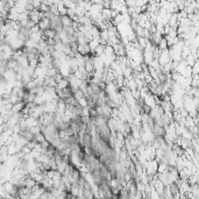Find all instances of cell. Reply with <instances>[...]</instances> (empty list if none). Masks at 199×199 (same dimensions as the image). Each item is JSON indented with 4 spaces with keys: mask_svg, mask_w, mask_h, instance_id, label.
Returning a JSON list of instances; mask_svg holds the SVG:
<instances>
[{
    "mask_svg": "<svg viewBox=\"0 0 199 199\" xmlns=\"http://www.w3.org/2000/svg\"><path fill=\"white\" fill-rule=\"evenodd\" d=\"M159 48L161 50H167V49L169 48V43H168V40H167L165 37H162V40L159 41Z\"/></svg>",
    "mask_w": 199,
    "mask_h": 199,
    "instance_id": "5",
    "label": "cell"
},
{
    "mask_svg": "<svg viewBox=\"0 0 199 199\" xmlns=\"http://www.w3.org/2000/svg\"><path fill=\"white\" fill-rule=\"evenodd\" d=\"M127 7H135L136 6V0H126L125 1Z\"/></svg>",
    "mask_w": 199,
    "mask_h": 199,
    "instance_id": "6",
    "label": "cell"
},
{
    "mask_svg": "<svg viewBox=\"0 0 199 199\" xmlns=\"http://www.w3.org/2000/svg\"><path fill=\"white\" fill-rule=\"evenodd\" d=\"M57 7H58V12H59V15H61V16L68 15V8H66L65 5L63 4V1L58 2V4H57Z\"/></svg>",
    "mask_w": 199,
    "mask_h": 199,
    "instance_id": "3",
    "label": "cell"
},
{
    "mask_svg": "<svg viewBox=\"0 0 199 199\" xmlns=\"http://www.w3.org/2000/svg\"><path fill=\"white\" fill-rule=\"evenodd\" d=\"M14 1H15V2H16V1H19V0H14Z\"/></svg>",
    "mask_w": 199,
    "mask_h": 199,
    "instance_id": "8",
    "label": "cell"
},
{
    "mask_svg": "<svg viewBox=\"0 0 199 199\" xmlns=\"http://www.w3.org/2000/svg\"><path fill=\"white\" fill-rule=\"evenodd\" d=\"M62 19V25H63V28H68V27H72V22L73 20L69 16V15H64V16H61Z\"/></svg>",
    "mask_w": 199,
    "mask_h": 199,
    "instance_id": "2",
    "label": "cell"
},
{
    "mask_svg": "<svg viewBox=\"0 0 199 199\" xmlns=\"http://www.w3.org/2000/svg\"><path fill=\"white\" fill-rule=\"evenodd\" d=\"M39 26L42 30H46V29H49L51 27V19L48 18V16H43L41 19V21L39 22Z\"/></svg>",
    "mask_w": 199,
    "mask_h": 199,
    "instance_id": "1",
    "label": "cell"
},
{
    "mask_svg": "<svg viewBox=\"0 0 199 199\" xmlns=\"http://www.w3.org/2000/svg\"><path fill=\"white\" fill-rule=\"evenodd\" d=\"M69 85H70V83H69L68 77H66V78H63L61 82H58V83H57V87H58L59 90H64V89H66Z\"/></svg>",
    "mask_w": 199,
    "mask_h": 199,
    "instance_id": "4",
    "label": "cell"
},
{
    "mask_svg": "<svg viewBox=\"0 0 199 199\" xmlns=\"http://www.w3.org/2000/svg\"><path fill=\"white\" fill-rule=\"evenodd\" d=\"M196 56H197V58H199V48L197 49V54H196Z\"/></svg>",
    "mask_w": 199,
    "mask_h": 199,
    "instance_id": "7",
    "label": "cell"
}]
</instances>
